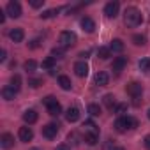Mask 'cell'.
<instances>
[{"label":"cell","instance_id":"cell-41","mask_svg":"<svg viewBox=\"0 0 150 150\" xmlns=\"http://www.w3.org/2000/svg\"><path fill=\"white\" fill-rule=\"evenodd\" d=\"M55 150H69V146H67V145H58Z\"/></svg>","mask_w":150,"mask_h":150},{"label":"cell","instance_id":"cell-24","mask_svg":"<svg viewBox=\"0 0 150 150\" xmlns=\"http://www.w3.org/2000/svg\"><path fill=\"white\" fill-rule=\"evenodd\" d=\"M97 57H99L101 60L110 58V57H111V50H110V46H101V48L97 50Z\"/></svg>","mask_w":150,"mask_h":150},{"label":"cell","instance_id":"cell-1","mask_svg":"<svg viewBox=\"0 0 150 150\" xmlns=\"http://www.w3.org/2000/svg\"><path fill=\"white\" fill-rule=\"evenodd\" d=\"M124 23H125L127 27H131V28L139 27V25L143 23V14H141V11L136 9V7H127L125 13H124Z\"/></svg>","mask_w":150,"mask_h":150},{"label":"cell","instance_id":"cell-19","mask_svg":"<svg viewBox=\"0 0 150 150\" xmlns=\"http://www.w3.org/2000/svg\"><path fill=\"white\" fill-rule=\"evenodd\" d=\"M16 94H18V92H16L11 85H7V87H4V88H2V97H4L6 101H13V99L16 97Z\"/></svg>","mask_w":150,"mask_h":150},{"label":"cell","instance_id":"cell-8","mask_svg":"<svg viewBox=\"0 0 150 150\" xmlns=\"http://www.w3.org/2000/svg\"><path fill=\"white\" fill-rule=\"evenodd\" d=\"M18 136H20V141H23V143H28V141H32V139H34V131H32V127H28V125H23V127H20V131H18Z\"/></svg>","mask_w":150,"mask_h":150},{"label":"cell","instance_id":"cell-12","mask_svg":"<svg viewBox=\"0 0 150 150\" xmlns=\"http://www.w3.org/2000/svg\"><path fill=\"white\" fill-rule=\"evenodd\" d=\"M13 145H14V136L11 132H4L2 136H0V146L2 148L9 150V148H13Z\"/></svg>","mask_w":150,"mask_h":150},{"label":"cell","instance_id":"cell-17","mask_svg":"<svg viewBox=\"0 0 150 150\" xmlns=\"http://www.w3.org/2000/svg\"><path fill=\"white\" fill-rule=\"evenodd\" d=\"M37 118H39V115H37V111H35V110H27V111L23 113V120H25V124H27V125L35 124V122H37Z\"/></svg>","mask_w":150,"mask_h":150},{"label":"cell","instance_id":"cell-26","mask_svg":"<svg viewBox=\"0 0 150 150\" xmlns=\"http://www.w3.org/2000/svg\"><path fill=\"white\" fill-rule=\"evenodd\" d=\"M23 69L27 71V72H35V69H37V62L35 60H27L25 64H23Z\"/></svg>","mask_w":150,"mask_h":150},{"label":"cell","instance_id":"cell-43","mask_svg":"<svg viewBox=\"0 0 150 150\" xmlns=\"http://www.w3.org/2000/svg\"><path fill=\"white\" fill-rule=\"evenodd\" d=\"M111 150H125V148H124V146H113Z\"/></svg>","mask_w":150,"mask_h":150},{"label":"cell","instance_id":"cell-42","mask_svg":"<svg viewBox=\"0 0 150 150\" xmlns=\"http://www.w3.org/2000/svg\"><path fill=\"white\" fill-rule=\"evenodd\" d=\"M88 55H90V51H81V53H80V57H81V58H87Z\"/></svg>","mask_w":150,"mask_h":150},{"label":"cell","instance_id":"cell-18","mask_svg":"<svg viewBox=\"0 0 150 150\" xmlns=\"http://www.w3.org/2000/svg\"><path fill=\"white\" fill-rule=\"evenodd\" d=\"M124 42H122V39H113L111 42H110V50H111V53H122L124 51Z\"/></svg>","mask_w":150,"mask_h":150},{"label":"cell","instance_id":"cell-10","mask_svg":"<svg viewBox=\"0 0 150 150\" xmlns=\"http://www.w3.org/2000/svg\"><path fill=\"white\" fill-rule=\"evenodd\" d=\"M118 11H120V4H118V2H108V4L104 6V14H106L108 18H117Z\"/></svg>","mask_w":150,"mask_h":150},{"label":"cell","instance_id":"cell-29","mask_svg":"<svg viewBox=\"0 0 150 150\" xmlns=\"http://www.w3.org/2000/svg\"><path fill=\"white\" fill-rule=\"evenodd\" d=\"M11 87H13L16 92H20V88H21V78L18 76V74H14V76L11 78Z\"/></svg>","mask_w":150,"mask_h":150},{"label":"cell","instance_id":"cell-27","mask_svg":"<svg viewBox=\"0 0 150 150\" xmlns=\"http://www.w3.org/2000/svg\"><path fill=\"white\" fill-rule=\"evenodd\" d=\"M64 55H65V48H62V46H57V48L51 50V57L53 58H64Z\"/></svg>","mask_w":150,"mask_h":150},{"label":"cell","instance_id":"cell-2","mask_svg":"<svg viewBox=\"0 0 150 150\" xmlns=\"http://www.w3.org/2000/svg\"><path fill=\"white\" fill-rule=\"evenodd\" d=\"M115 131L117 132H125L129 129H136L138 127V120L134 117H129V115H124V117H118L113 124Z\"/></svg>","mask_w":150,"mask_h":150},{"label":"cell","instance_id":"cell-6","mask_svg":"<svg viewBox=\"0 0 150 150\" xmlns=\"http://www.w3.org/2000/svg\"><path fill=\"white\" fill-rule=\"evenodd\" d=\"M6 13L11 18H20L21 16V4L16 2V0H11V2L6 6Z\"/></svg>","mask_w":150,"mask_h":150},{"label":"cell","instance_id":"cell-9","mask_svg":"<svg viewBox=\"0 0 150 150\" xmlns=\"http://www.w3.org/2000/svg\"><path fill=\"white\" fill-rule=\"evenodd\" d=\"M125 65H127V58H125V57H117V58H113V62H111V71H113L115 74H120Z\"/></svg>","mask_w":150,"mask_h":150},{"label":"cell","instance_id":"cell-37","mask_svg":"<svg viewBox=\"0 0 150 150\" xmlns=\"http://www.w3.org/2000/svg\"><path fill=\"white\" fill-rule=\"evenodd\" d=\"M41 44H39V39H34V41H30V44H28V48H32V50H35V48H39Z\"/></svg>","mask_w":150,"mask_h":150},{"label":"cell","instance_id":"cell-36","mask_svg":"<svg viewBox=\"0 0 150 150\" xmlns=\"http://www.w3.org/2000/svg\"><path fill=\"white\" fill-rule=\"evenodd\" d=\"M30 6H32L34 9H39V7L44 6V0H30Z\"/></svg>","mask_w":150,"mask_h":150},{"label":"cell","instance_id":"cell-4","mask_svg":"<svg viewBox=\"0 0 150 150\" xmlns=\"http://www.w3.org/2000/svg\"><path fill=\"white\" fill-rule=\"evenodd\" d=\"M76 41H78V37H76V34H74V32H71V30H64V32H60L58 44H60L62 48H71V46L76 44Z\"/></svg>","mask_w":150,"mask_h":150},{"label":"cell","instance_id":"cell-35","mask_svg":"<svg viewBox=\"0 0 150 150\" xmlns=\"http://www.w3.org/2000/svg\"><path fill=\"white\" fill-rule=\"evenodd\" d=\"M67 139H69V141H71L72 145H78V143H80V141H78L80 138H78V134H76V132H71V134L67 136Z\"/></svg>","mask_w":150,"mask_h":150},{"label":"cell","instance_id":"cell-20","mask_svg":"<svg viewBox=\"0 0 150 150\" xmlns=\"http://www.w3.org/2000/svg\"><path fill=\"white\" fill-rule=\"evenodd\" d=\"M83 139H85L87 145L94 146V145H97V141H99V132H85Z\"/></svg>","mask_w":150,"mask_h":150},{"label":"cell","instance_id":"cell-28","mask_svg":"<svg viewBox=\"0 0 150 150\" xmlns=\"http://www.w3.org/2000/svg\"><path fill=\"white\" fill-rule=\"evenodd\" d=\"M139 69L143 72H150V57H145L139 60Z\"/></svg>","mask_w":150,"mask_h":150},{"label":"cell","instance_id":"cell-40","mask_svg":"<svg viewBox=\"0 0 150 150\" xmlns=\"http://www.w3.org/2000/svg\"><path fill=\"white\" fill-rule=\"evenodd\" d=\"M6 14H7L6 11H2V9H0V23H4V21H6Z\"/></svg>","mask_w":150,"mask_h":150},{"label":"cell","instance_id":"cell-7","mask_svg":"<svg viewBox=\"0 0 150 150\" xmlns=\"http://www.w3.org/2000/svg\"><path fill=\"white\" fill-rule=\"evenodd\" d=\"M58 131H60V125L58 124H46L42 127V136L48 138V139H53V138H57Z\"/></svg>","mask_w":150,"mask_h":150},{"label":"cell","instance_id":"cell-3","mask_svg":"<svg viewBox=\"0 0 150 150\" xmlns=\"http://www.w3.org/2000/svg\"><path fill=\"white\" fill-rule=\"evenodd\" d=\"M42 103H44V106H46V110H48V113H50L51 117H58V115L62 113V106H60V103H58L53 96L44 97Z\"/></svg>","mask_w":150,"mask_h":150},{"label":"cell","instance_id":"cell-22","mask_svg":"<svg viewBox=\"0 0 150 150\" xmlns=\"http://www.w3.org/2000/svg\"><path fill=\"white\" fill-rule=\"evenodd\" d=\"M103 103H104V106L108 108V110H115V106H117V101H115V96L113 94H106L104 97H103Z\"/></svg>","mask_w":150,"mask_h":150},{"label":"cell","instance_id":"cell-45","mask_svg":"<svg viewBox=\"0 0 150 150\" xmlns=\"http://www.w3.org/2000/svg\"><path fill=\"white\" fill-rule=\"evenodd\" d=\"M30 150H42V148H37V146H35V148H30Z\"/></svg>","mask_w":150,"mask_h":150},{"label":"cell","instance_id":"cell-34","mask_svg":"<svg viewBox=\"0 0 150 150\" xmlns=\"http://www.w3.org/2000/svg\"><path fill=\"white\" fill-rule=\"evenodd\" d=\"M58 11H60V9H50V11H44V13L41 14V18H42V20H46V18H53L55 14H58Z\"/></svg>","mask_w":150,"mask_h":150},{"label":"cell","instance_id":"cell-38","mask_svg":"<svg viewBox=\"0 0 150 150\" xmlns=\"http://www.w3.org/2000/svg\"><path fill=\"white\" fill-rule=\"evenodd\" d=\"M143 145H145V148H146V150H150V134H148V136H145Z\"/></svg>","mask_w":150,"mask_h":150},{"label":"cell","instance_id":"cell-14","mask_svg":"<svg viewBox=\"0 0 150 150\" xmlns=\"http://www.w3.org/2000/svg\"><path fill=\"white\" fill-rule=\"evenodd\" d=\"M94 81H96V85H99V87H106V85L110 83V76H108V72L99 71L96 76H94Z\"/></svg>","mask_w":150,"mask_h":150},{"label":"cell","instance_id":"cell-30","mask_svg":"<svg viewBox=\"0 0 150 150\" xmlns=\"http://www.w3.org/2000/svg\"><path fill=\"white\" fill-rule=\"evenodd\" d=\"M55 60H57V58H53V57H48L46 60H42V69L53 71V69H55V67H53V65H55Z\"/></svg>","mask_w":150,"mask_h":150},{"label":"cell","instance_id":"cell-13","mask_svg":"<svg viewBox=\"0 0 150 150\" xmlns=\"http://www.w3.org/2000/svg\"><path fill=\"white\" fill-rule=\"evenodd\" d=\"M65 120H67V122H71V124L78 122V120H80V110H78L76 106L69 108V110L65 111Z\"/></svg>","mask_w":150,"mask_h":150},{"label":"cell","instance_id":"cell-23","mask_svg":"<svg viewBox=\"0 0 150 150\" xmlns=\"http://www.w3.org/2000/svg\"><path fill=\"white\" fill-rule=\"evenodd\" d=\"M131 41H132L134 46H145V44H146V37H145L143 34H134V35L131 37Z\"/></svg>","mask_w":150,"mask_h":150},{"label":"cell","instance_id":"cell-33","mask_svg":"<svg viewBox=\"0 0 150 150\" xmlns=\"http://www.w3.org/2000/svg\"><path fill=\"white\" fill-rule=\"evenodd\" d=\"M41 85H42V80L41 78H30L28 80V87L30 88H39Z\"/></svg>","mask_w":150,"mask_h":150},{"label":"cell","instance_id":"cell-5","mask_svg":"<svg viewBox=\"0 0 150 150\" xmlns=\"http://www.w3.org/2000/svg\"><path fill=\"white\" fill-rule=\"evenodd\" d=\"M125 92H127L132 99H139V97H141V94H143V85H141V83H138V81H131V83H127Z\"/></svg>","mask_w":150,"mask_h":150},{"label":"cell","instance_id":"cell-31","mask_svg":"<svg viewBox=\"0 0 150 150\" xmlns=\"http://www.w3.org/2000/svg\"><path fill=\"white\" fill-rule=\"evenodd\" d=\"M83 127H85V132H99L97 125H96L92 120H87V122L83 124Z\"/></svg>","mask_w":150,"mask_h":150},{"label":"cell","instance_id":"cell-15","mask_svg":"<svg viewBox=\"0 0 150 150\" xmlns=\"http://www.w3.org/2000/svg\"><path fill=\"white\" fill-rule=\"evenodd\" d=\"M9 39H11L13 42H21V41L25 39L23 28H11V30H9Z\"/></svg>","mask_w":150,"mask_h":150},{"label":"cell","instance_id":"cell-44","mask_svg":"<svg viewBox=\"0 0 150 150\" xmlns=\"http://www.w3.org/2000/svg\"><path fill=\"white\" fill-rule=\"evenodd\" d=\"M146 117H148V120H150V110H148V113H146Z\"/></svg>","mask_w":150,"mask_h":150},{"label":"cell","instance_id":"cell-32","mask_svg":"<svg viewBox=\"0 0 150 150\" xmlns=\"http://www.w3.org/2000/svg\"><path fill=\"white\" fill-rule=\"evenodd\" d=\"M125 111H127V104H125V103H118V104L115 106V110H113V113H117V115H120V117H124Z\"/></svg>","mask_w":150,"mask_h":150},{"label":"cell","instance_id":"cell-21","mask_svg":"<svg viewBox=\"0 0 150 150\" xmlns=\"http://www.w3.org/2000/svg\"><path fill=\"white\" fill-rule=\"evenodd\" d=\"M58 85L62 90H71L72 88V83H71V78L65 76V74H62V76H58Z\"/></svg>","mask_w":150,"mask_h":150},{"label":"cell","instance_id":"cell-11","mask_svg":"<svg viewBox=\"0 0 150 150\" xmlns=\"http://www.w3.org/2000/svg\"><path fill=\"white\" fill-rule=\"evenodd\" d=\"M74 72H76V76H80V78H85L87 74H88V64H87L85 60H80V62H76V64H74Z\"/></svg>","mask_w":150,"mask_h":150},{"label":"cell","instance_id":"cell-16","mask_svg":"<svg viewBox=\"0 0 150 150\" xmlns=\"http://www.w3.org/2000/svg\"><path fill=\"white\" fill-rule=\"evenodd\" d=\"M81 28H83V32H87V34H92V32L96 30V21H94L92 18L85 16V18L81 20Z\"/></svg>","mask_w":150,"mask_h":150},{"label":"cell","instance_id":"cell-25","mask_svg":"<svg viewBox=\"0 0 150 150\" xmlns=\"http://www.w3.org/2000/svg\"><path fill=\"white\" fill-rule=\"evenodd\" d=\"M88 113H90L92 117H99V115L103 113V110H101V106H99V104L90 103V104H88Z\"/></svg>","mask_w":150,"mask_h":150},{"label":"cell","instance_id":"cell-39","mask_svg":"<svg viewBox=\"0 0 150 150\" xmlns=\"http://www.w3.org/2000/svg\"><path fill=\"white\" fill-rule=\"evenodd\" d=\"M7 58V51L6 50H2V51H0V62H4Z\"/></svg>","mask_w":150,"mask_h":150}]
</instances>
